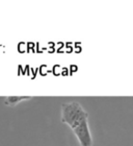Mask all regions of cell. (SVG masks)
Listing matches in <instances>:
<instances>
[{
    "label": "cell",
    "instance_id": "2",
    "mask_svg": "<svg viewBox=\"0 0 133 146\" xmlns=\"http://www.w3.org/2000/svg\"><path fill=\"white\" fill-rule=\"evenodd\" d=\"M72 131L78 139L80 146H93V139H92V134L90 131L88 120L82 122L81 124Z\"/></svg>",
    "mask_w": 133,
    "mask_h": 146
},
{
    "label": "cell",
    "instance_id": "1",
    "mask_svg": "<svg viewBox=\"0 0 133 146\" xmlns=\"http://www.w3.org/2000/svg\"><path fill=\"white\" fill-rule=\"evenodd\" d=\"M88 118V113L77 101L65 102L61 104V122L69 125L72 129L77 127L82 122L86 121Z\"/></svg>",
    "mask_w": 133,
    "mask_h": 146
},
{
    "label": "cell",
    "instance_id": "3",
    "mask_svg": "<svg viewBox=\"0 0 133 146\" xmlns=\"http://www.w3.org/2000/svg\"><path fill=\"white\" fill-rule=\"evenodd\" d=\"M31 96H9V97H5L4 99V104L6 106H9V107H14L17 104L21 102L23 100H27V99H31Z\"/></svg>",
    "mask_w": 133,
    "mask_h": 146
}]
</instances>
